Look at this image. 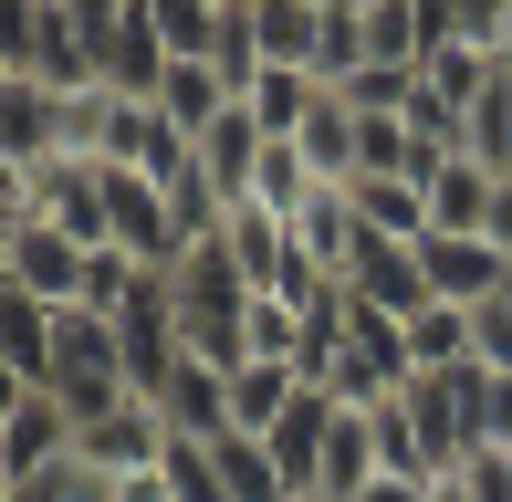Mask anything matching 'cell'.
<instances>
[{"instance_id": "obj_1", "label": "cell", "mask_w": 512, "mask_h": 502, "mask_svg": "<svg viewBox=\"0 0 512 502\" xmlns=\"http://www.w3.org/2000/svg\"><path fill=\"white\" fill-rule=\"evenodd\" d=\"M84 283H95V251L74 231H53V220H11V231H0V293H32V304L74 314Z\"/></svg>"}, {"instance_id": "obj_2", "label": "cell", "mask_w": 512, "mask_h": 502, "mask_svg": "<svg viewBox=\"0 0 512 502\" xmlns=\"http://www.w3.org/2000/svg\"><path fill=\"white\" fill-rule=\"evenodd\" d=\"M95 84H105V95H136V105H157V84H168L157 0H105V11H95Z\"/></svg>"}, {"instance_id": "obj_3", "label": "cell", "mask_w": 512, "mask_h": 502, "mask_svg": "<svg viewBox=\"0 0 512 502\" xmlns=\"http://www.w3.org/2000/svg\"><path fill=\"white\" fill-rule=\"evenodd\" d=\"M418 272H429V304H450V314H481V304L512 293V251L481 241V231H429L418 241Z\"/></svg>"}, {"instance_id": "obj_4", "label": "cell", "mask_w": 512, "mask_h": 502, "mask_svg": "<svg viewBox=\"0 0 512 502\" xmlns=\"http://www.w3.org/2000/svg\"><path fill=\"white\" fill-rule=\"evenodd\" d=\"M63 450H74L63 398H53V387H11V408H0V492L32 482V471H53Z\"/></svg>"}, {"instance_id": "obj_5", "label": "cell", "mask_w": 512, "mask_h": 502, "mask_svg": "<svg viewBox=\"0 0 512 502\" xmlns=\"http://www.w3.org/2000/svg\"><path fill=\"white\" fill-rule=\"evenodd\" d=\"M345 304L387 314V325H418L429 314V272H418L408 241H356V262H345Z\"/></svg>"}, {"instance_id": "obj_6", "label": "cell", "mask_w": 512, "mask_h": 502, "mask_svg": "<svg viewBox=\"0 0 512 502\" xmlns=\"http://www.w3.org/2000/svg\"><path fill=\"white\" fill-rule=\"evenodd\" d=\"M418 199H429V231H481V241H492V199H502V178L481 168V157H439V168L418 178Z\"/></svg>"}, {"instance_id": "obj_7", "label": "cell", "mask_w": 512, "mask_h": 502, "mask_svg": "<svg viewBox=\"0 0 512 502\" xmlns=\"http://www.w3.org/2000/svg\"><path fill=\"white\" fill-rule=\"evenodd\" d=\"M53 335H63L53 304L0 293V377H11V387H53Z\"/></svg>"}, {"instance_id": "obj_8", "label": "cell", "mask_w": 512, "mask_h": 502, "mask_svg": "<svg viewBox=\"0 0 512 502\" xmlns=\"http://www.w3.org/2000/svg\"><path fill=\"white\" fill-rule=\"evenodd\" d=\"M157 408H168L178 440H230V429H241V419H230V377H220V367H199V356L178 367V387H168Z\"/></svg>"}, {"instance_id": "obj_9", "label": "cell", "mask_w": 512, "mask_h": 502, "mask_svg": "<svg viewBox=\"0 0 512 502\" xmlns=\"http://www.w3.org/2000/svg\"><path fill=\"white\" fill-rule=\"evenodd\" d=\"M304 398H314V387L293 377V367H272V356H251V367L230 377V419H241L251 440H262V429H283V419H293Z\"/></svg>"}, {"instance_id": "obj_10", "label": "cell", "mask_w": 512, "mask_h": 502, "mask_svg": "<svg viewBox=\"0 0 512 502\" xmlns=\"http://www.w3.org/2000/svg\"><path fill=\"white\" fill-rule=\"evenodd\" d=\"M377 482V440H366V408H335L324 429V471H314V502H356Z\"/></svg>"}, {"instance_id": "obj_11", "label": "cell", "mask_w": 512, "mask_h": 502, "mask_svg": "<svg viewBox=\"0 0 512 502\" xmlns=\"http://www.w3.org/2000/svg\"><path fill=\"white\" fill-rule=\"evenodd\" d=\"M356 136H366V126H356V105L324 84V105L304 116V136H293V147H304V168L324 178V189H345V178H356Z\"/></svg>"}, {"instance_id": "obj_12", "label": "cell", "mask_w": 512, "mask_h": 502, "mask_svg": "<svg viewBox=\"0 0 512 502\" xmlns=\"http://www.w3.org/2000/svg\"><path fill=\"white\" fill-rule=\"evenodd\" d=\"M356 231L366 241H429V199H418V178H356Z\"/></svg>"}, {"instance_id": "obj_13", "label": "cell", "mask_w": 512, "mask_h": 502, "mask_svg": "<svg viewBox=\"0 0 512 502\" xmlns=\"http://www.w3.org/2000/svg\"><path fill=\"white\" fill-rule=\"evenodd\" d=\"M230 105H241V95H230V84L209 74V63H168V84H157V116L189 136V147H199V136L220 126V116H230Z\"/></svg>"}, {"instance_id": "obj_14", "label": "cell", "mask_w": 512, "mask_h": 502, "mask_svg": "<svg viewBox=\"0 0 512 502\" xmlns=\"http://www.w3.org/2000/svg\"><path fill=\"white\" fill-rule=\"evenodd\" d=\"M324 429H335V398H304L283 429H262V450L283 461V482H293V502H314V471H324Z\"/></svg>"}, {"instance_id": "obj_15", "label": "cell", "mask_w": 512, "mask_h": 502, "mask_svg": "<svg viewBox=\"0 0 512 502\" xmlns=\"http://www.w3.org/2000/svg\"><path fill=\"white\" fill-rule=\"evenodd\" d=\"M262 11V74H314V32H324V0H251Z\"/></svg>"}, {"instance_id": "obj_16", "label": "cell", "mask_w": 512, "mask_h": 502, "mask_svg": "<svg viewBox=\"0 0 512 502\" xmlns=\"http://www.w3.org/2000/svg\"><path fill=\"white\" fill-rule=\"evenodd\" d=\"M209 450H220V492H230V502H293L283 461H272L251 429H230V440H209Z\"/></svg>"}, {"instance_id": "obj_17", "label": "cell", "mask_w": 512, "mask_h": 502, "mask_svg": "<svg viewBox=\"0 0 512 502\" xmlns=\"http://www.w3.org/2000/svg\"><path fill=\"white\" fill-rule=\"evenodd\" d=\"M471 367V314H450V304H429L408 325V377H460Z\"/></svg>"}, {"instance_id": "obj_18", "label": "cell", "mask_w": 512, "mask_h": 502, "mask_svg": "<svg viewBox=\"0 0 512 502\" xmlns=\"http://www.w3.org/2000/svg\"><path fill=\"white\" fill-rule=\"evenodd\" d=\"M241 105H251V116H262V136H304V116L324 105V84H314V74H283V63H272V74L251 84Z\"/></svg>"}, {"instance_id": "obj_19", "label": "cell", "mask_w": 512, "mask_h": 502, "mask_svg": "<svg viewBox=\"0 0 512 502\" xmlns=\"http://www.w3.org/2000/svg\"><path fill=\"white\" fill-rule=\"evenodd\" d=\"M0 502H115V482H105L95 461H84V450H63L53 471H32V482H11Z\"/></svg>"}, {"instance_id": "obj_20", "label": "cell", "mask_w": 512, "mask_h": 502, "mask_svg": "<svg viewBox=\"0 0 512 502\" xmlns=\"http://www.w3.org/2000/svg\"><path fill=\"white\" fill-rule=\"evenodd\" d=\"M157 471H168L178 502H230V492H220V450H209V440H168V461H157Z\"/></svg>"}, {"instance_id": "obj_21", "label": "cell", "mask_w": 512, "mask_h": 502, "mask_svg": "<svg viewBox=\"0 0 512 502\" xmlns=\"http://www.w3.org/2000/svg\"><path fill=\"white\" fill-rule=\"evenodd\" d=\"M471 367L512 377V293H502V304H481V314H471Z\"/></svg>"}, {"instance_id": "obj_22", "label": "cell", "mask_w": 512, "mask_h": 502, "mask_svg": "<svg viewBox=\"0 0 512 502\" xmlns=\"http://www.w3.org/2000/svg\"><path fill=\"white\" fill-rule=\"evenodd\" d=\"M115 502H178V492H168V471H136V482H115Z\"/></svg>"}, {"instance_id": "obj_23", "label": "cell", "mask_w": 512, "mask_h": 502, "mask_svg": "<svg viewBox=\"0 0 512 502\" xmlns=\"http://www.w3.org/2000/svg\"><path fill=\"white\" fill-rule=\"evenodd\" d=\"M356 502H429V482H387V471H377V482H366Z\"/></svg>"}, {"instance_id": "obj_24", "label": "cell", "mask_w": 512, "mask_h": 502, "mask_svg": "<svg viewBox=\"0 0 512 502\" xmlns=\"http://www.w3.org/2000/svg\"><path fill=\"white\" fill-rule=\"evenodd\" d=\"M502 74H512V11H502Z\"/></svg>"}]
</instances>
